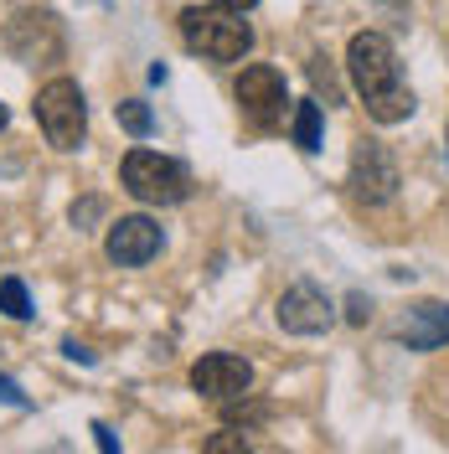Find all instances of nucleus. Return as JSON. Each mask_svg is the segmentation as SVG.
Instances as JSON below:
<instances>
[{
  "mask_svg": "<svg viewBox=\"0 0 449 454\" xmlns=\"http://www.w3.org/2000/svg\"><path fill=\"white\" fill-rule=\"evenodd\" d=\"M181 42L207 62H243L253 47V27L243 21V11L232 5H192L181 11Z\"/></svg>",
  "mask_w": 449,
  "mask_h": 454,
  "instance_id": "nucleus-2",
  "label": "nucleus"
},
{
  "mask_svg": "<svg viewBox=\"0 0 449 454\" xmlns=\"http://www.w3.org/2000/svg\"><path fill=\"white\" fill-rule=\"evenodd\" d=\"M36 124L52 150H78L88 135V109H83V93L73 78H52V83L36 93Z\"/></svg>",
  "mask_w": 449,
  "mask_h": 454,
  "instance_id": "nucleus-4",
  "label": "nucleus"
},
{
  "mask_svg": "<svg viewBox=\"0 0 449 454\" xmlns=\"http://www.w3.org/2000/svg\"><path fill=\"white\" fill-rule=\"evenodd\" d=\"M295 145L300 150H320V104L315 98L295 109Z\"/></svg>",
  "mask_w": 449,
  "mask_h": 454,
  "instance_id": "nucleus-12",
  "label": "nucleus"
},
{
  "mask_svg": "<svg viewBox=\"0 0 449 454\" xmlns=\"http://www.w3.org/2000/svg\"><path fill=\"white\" fill-rule=\"evenodd\" d=\"M5 47L16 62H57L62 57V27L52 11H21L5 27Z\"/></svg>",
  "mask_w": 449,
  "mask_h": 454,
  "instance_id": "nucleus-7",
  "label": "nucleus"
},
{
  "mask_svg": "<svg viewBox=\"0 0 449 454\" xmlns=\"http://www.w3.org/2000/svg\"><path fill=\"white\" fill-rule=\"evenodd\" d=\"M284 104H289L284 78L269 67V62H253V67H243V78H238V109L248 114V124H258V129H274V124L284 119Z\"/></svg>",
  "mask_w": 449,
  "mask_h": 454,
  "instance_id": "nucleus-6",
  "label": "nucleus"
},
{
  "mask_svg": "<svg viewBox=\"0 0 449 454\" xmlns=\"http://www.w3.org/2000/svg\"><path fill=\"white\" fill-rule=\"evenodd\" d=\"M119 181L145 207H176V201H186V192H192L186 166L170 160V155H155V150H130L124 166H119Z\"/></svg>",
  "mask_w": 449,
  "mask_h": 454,
  "instance_id": "nucleus-3",
  "label": "nucleus"
},
{
  "mask_svg": "<svg viewBox=\"0 0 449 454\" xmlns=\"http://www.w3.org/2000/svg\"><path fill=\"white\" fill-rule=\"evenodd\" d=\"M351 192H357V201H366V207H388V201L398 197V160H393L388 145L362 140L351 150Z\"/></svg>",
  "mask_w": 449,
  "mask_h": 454,
  "instance_id": "nucleus-5",
  "label": "nucleus"
},
{
  "mask_svg": "<svg viewBox=\"0 0 449 454\" xmlns=\"http://www.w3.org/2000/svg\"><path fill=\"white\" fill-rule=\"evenodd\" d=\"M104 254L114 263H124V269H140V263H150L161 254V227L150 217H119L109 227V238H104Z\"/></svg>",
  "mask_w": 449,
  "mask_h": 454,
  "instance_id": "nucleus-10",
  "label": "nucleus"
},
{
  "mask_svg": "<svg viewBox=\"0 0 449 454\" xmlns=\"http://www.w3.org/2000/svg\"><path fill=\"white\" fill-rule=\"evenodd\" d=\"M0 129H5V109H0Z\"/></svg>",
  "mask_w": 449,
  "mask_h": 454,
  "instance_id": "nucleus-19",
  "label": "nucleus"
},
{
  "mask_svg": "<svg viewBox=\"0 0 449 454\" xmlns=\"http://www.w3.org/2000/svg\"><path fill=\"white\" fill-rule=\"evenodd\" d=\"M192 387L201 397H212V403H238L253 387V367L243 356H232V351H207L192 367Z\"/></svg>",
  "mask_w": 449,
  "mask_h": 454,
  "instance_id": "nucleus-9",
  "label": "nucleus"
},
{
  "mask_svg": "<svg viewBox=\"0 0 449 454\" xmlns=\"http://www.w3.org/2000/svg\"><path fill=\"white\" fill-rule=\"evenodd\" d=\"M445 155H449V135H445Z\"/></svg>",
  "mask_w": 449,
  "mask_h": 454,
  "instance_id": "nucleus-20",
  "label": "nucleus"
},
{
  "mask_svg": "<svg viewBox=\"0 0 449 454\" xmlns=\"http://www.w3.org/2000/svg\"><path fill=\"white\" fill-rule=\"evenodd\" d=\"M274 315H280V325L289 336H326L336 325V305L315 284H289L280 294V305H274Z\"/></svg>",
  "mask_w": 449,
  "mask_h": 454,
  "instance_id": "nucleus-8",
  "label": "nucleus"
},
{
  "mask_svg": "<svg viewBox=\"0 0 449 454\" xmlns=\"http://www.w3.org/2000/svg\"><path fill=\"white\" fill-rule=\"evenodd\" d=\"M0 403H11V408H27V393H21L11 377H0Z\"/></svg>",
  "mask_w": 449,
  "mask_h": 454,
  "instance_id": "nucleus-16",
  "label": "nucleus"
},
{
  "mask_svg": "<svg viewBox=\"0 0 449 454\" xmlns=\"http://www.w3.org/2000/svg\"><path fill=\"white\" fill-rule=\"evenodd\" d=\"M227 450H248V439H243V434H232V428L217 434V439H207V454H227Z\"/></svg>",
  "mask_w": 449,
  "mask_h": 454,
  "instance_id": "nucleus-15",
  "label": "nucleus"
},
{
  "mask_svg": "<svg viewBox=\"0 0 449 454\" xmlns=\"http://www.w3.org/2000/svg\"><path fill=\"white\" fill-rule=\"evenodd\" d=\"M403 340H408L414 351L445 346L449 340V305H419V310L408 315V325H403Z\"/></svg>",
  "mask_w": 449,
  "mask_h": 454,
  "instance_id": "nucleus-11",
  "label": "nucleus"
},
{
  "mask_svg": "<svg viewBox=\"0 0 449 454\" xmlns=\"http://www.w3.org/2000/svg\"><path fill=\"white\" fill-rule=\"evenodd\" d=\"M223 5H232V11H248V5H258V0H223Z\"/></svg>",
  "mask_w": 449,
  "mask_h": 454,
  "instance_id": "nucleus-18",
  "label": "nucleus"
},
{
  "mask_svg": "<svg viewBox=\"0 0 449 454\" xmlns=\"http://www.w3.org/2000/svg\"><path fill=\"white\" fill-rule=\"evenodd\" d=\"M0 310L11 320H27L31 315V300H27V284L21 279H0Z\"/></svg>",
  "mask_w": 449,
  "mask_h": 454,
  "instance_id": "nucleus-13",
  "label": "nucleus"
},
{
  "mask_svg": "<svg viewBox=\"0 0 449 454\" xmlns=\"http://www.w3.org/2000/svg\"><path fill=\"white\" fill-rule=\"evenodd\" d=\"M346 67H351V83L366 98V114L377 124H403L408 114L419 109L414 104V88L403 83V67H398V52L382 31H357L351 47H346Z\"/></svg>",
  "mask_w": 449,
  "mask_h": 454,
  "instance_id": "nucleus-1",
  "label": "nucleus"
},
{
  "mask_svg": "<svg viewBox=\"0 0 449 454\" xmlns=\"http://www.w3.org/2000/svg\"><path fill=\"white\" fill-rule=\"evenodd\" d=\"M119 124H124L135 140H145V135L155 129V119H150V109H145L140 98H124V104H119Z\"/></svg>",
  "mask_w": 449,
  "mask_h": 454,
  "instance_id": "nucleus-14",
  "label": "nucleus"
},
{
  "mask_svg": "<svg viewBox=\"0 0 449 454\" xmlns=\"http://www.w3.org/2000/svg\"><path fill=\"white\" fill-rule=\"evenodd\" d=\"M93 434H98V450H119V439H114V434H109V428H104V424H93Z\"/></svg>",
  "mask_w": 449,
  "mask_h": 454,
  "instance_id": "nucleus-17",
  "label": "nucleus"
}]
</instances>
